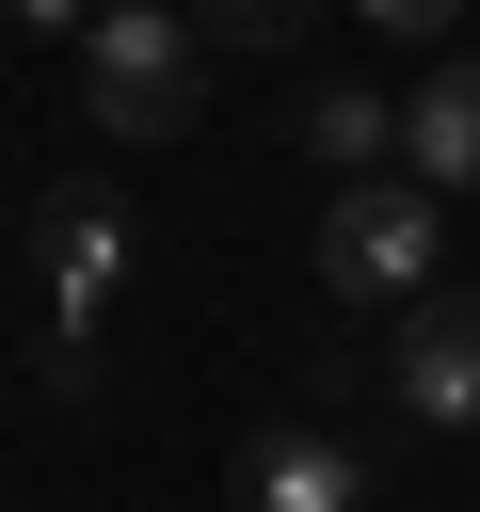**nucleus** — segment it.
I'll return each instance as SVG.
<instances>
[{"label":"nucleus","instance_id":"nucleus-1","mask_svg":"<svg viewBox=\"0 0 480 512\" xmlns=\"http://www.w3.org/2000/svg\"><path fill=\"white\" fill-rule=\"evenodd\" d=\"M320 304H432L448 288V192H416V176H352V192H320Z\"/></svg>","mask_w":480,"mask_h":512},{"label":"nucleus","instance_id":"nucleus-2","mask_svg":"<svg viewBox=\"0 0 480 512\" xmlns=\"http://www.w3.org/2000/svg\"><path fill=\"white\" fill-rule=\"evenodd\" d=\"M80 96H96V128L176 144V128L208 112V32H192L176 0H112V16L80 32Z\"/></svg>","mask_w":480,"mask_h":512},{"label":"nucleus","instance_id":"nucleus-3","mask_svg":"<svg viewBox=\"0 0 480 512\" xmlns=\"http://www.w3.org/2000/svg\"><path fill=\"white\" fill-rule=\"evenodd\" d=\"M32 256H48V384H96V320H112V288H128V208L112 192H48L32 208Z\"/></svg>","mask_w":480,"mask_h":512},{"label":"nucleus","instance_id":"nucleus-4","mask_svg":"<svg viewBox=\"0 0 480 512\" xmlns=\"http://www.w3.org/2000/svg\"><path fill=\"white\" fill-rule=\"evenodd\" d=\"M240 512H368V448L304 400V416H256L240 432Z\"/></svg>","mask_w":480,"mask_h":512},{"label":"nucleus","instance_id":"nucleus-5","mask_svg":"<svg viewBox=\"0 0 480 512\" xmlns=\"http://www.w3.org/2000/svg\"><path fill=\"white\" fill-rule=\"evenodd\" d=\"M384 384L416 432H480V288H432L400 336H384Z\"/></svg>","mask_w":480,"mask_h":512},{"label":"nucleus","instance_id":"nucleus-6","mask_svg":"<svg viewBox=\"0 0 480 512\" xmlns=\"http://www.w3.org/2000/svg\"><path fill=\"white\" fill-rule=\"evenodd\" d=\"M400 176L416 192H480V48H432V80L400 96Z\"/></svg>","mask_w":480,"mask_h":512},{"label":"nucleus","instance_id":"nucleus-7","mask_svg":"<svg viewBox=\"0 0 480 512\" xmlns=\"http://www.w3.org/2000/svg\"><path fill=\"white\" fill-rule=\"evenodd\" d=\"M288 144L352 192V176H400V96H368V80H320L304 112H288Z\"/></svg>","mask_w":480,"mask_h":512},{"label":"nucleus","instance_id":"nucleus-8","mask_svg":"<svg viewBox=\"0 0 480 512\" xmlns=\"http://www.w3.org/2000/svg\"><path fill=\"white\" fill-rule=\"evenodd\" d=\"M320 16H336V0H192V32H208V48H304Z\"/></svg>","mask_w":480,"mask_h":512},{"label":"nucleus","instance_id":"nucleus-9","mask_svg":"<svg viewBox=\"0 0 480 512\" xmlns=\"http://www.w3.org/2000/svg\"><path fill=\"white\" fill-rule=\"evenodd\" d=\"M336 16H368V32H400V48H432V32L464 16V0H336Z\"/></svg>","mask_w":480,"mask_h":512},{"label":"nucleus","instance_id":"nucleus-10","mask_svg":"<svg viewBox=\"0 0 480 512\" xmlns=\"http://www.w3.org/2000/svg\"><path fill=\"white\" fill-rule=\"evenodd\" d=\"M0 16H16V32H96L112 0H0Z\"/></svg>","mask_w":480,"mask_h":512}]
</instances>
